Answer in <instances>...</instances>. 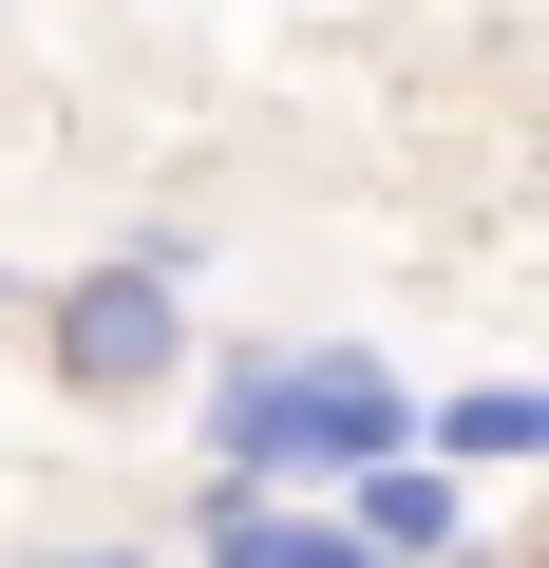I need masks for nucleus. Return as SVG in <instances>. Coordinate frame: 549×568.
I'll use <instances>...</instances> for the list:
<instances>
[{"label": "nucleus", "mask_w": 549, "mask_h": 568, "mask_svg": "<svg viewBox=\"0 0 549 568\" xmlns=\"http://www.w3.org/2000/svg\"><path fill=\"white\" fill-rule=\"evenodd\" d=\"M323 493H342V530H360L379 568H455V549H474V474H455V455H417V436H398V455H360V474H323Z\"/></svg>", "instance_id": "nucleus-3"}, {"label": "nucleus", "mask_w": 549, "mask_h": 568, "mask_svg": "<svg viewBox=\"0 0 549 568\" xmlns=\"http://www.w3.org/2000/svg\"><path fill=\"white\" fill-rule=\"evenodd\" d=\"M190 265H209V227H133L114 265H77L39 304V361L77 398H171L190 379Z\"/></svg>", "instance_id": "nucleus-2"}, {"label": "nucleus", "mask_w": 549, "mask_h": 568, "mask_svg": "<svg viewBox=\"0 0 549 568\" xmlns=\"http://www.w3.org/2000/svg\"><path fill=\"white\" fill-rule=\"evenodd\" d=\"M398 436H417V379L360 361V342H246V361H209V474L304 493V474H360Z\"/></svg>", "instance_id": "nucleus-1"}, {"label": "nucleus", "mask_w": 549, "mask_h": 568, "mask_svg": "<svg viewBox=\"0 0 549 568\" xmlns=\"http://www.w3.org/2000/svg\"><path fill=\"white\" fill-rule=\"evenodd\" d=\"M530 436H549V398H530V379H474V398H417V455H455V474H511Z\"/></svg>", "instance_id": "nucleus-5"}, {"label": "nucleus", "mask_w": 549, "mask_h": 568, "mask_svg": "<svg viewBox=\"0 0 549 568\" xmlns=\"http://www.w3.org/2000/svg\"><path fill=\"white\" fill-rule=\"evenodd\" d=\"M190 549L209 568H379L342 511H285V493H265V474H209V511H190Z\"/></svg>", "instance_id": "nucleus-4"}, {"label": "nucleus", "mask_w": 549, "mask_h": 568, "mask_svg": "<svg viewBox=\"0 0 549 568\" xmlns=\"http://www.w3.org/2000/svg\"><path fill=\"white\" fill-rule=\"evenodd\" d=\"M0 568H152L133 530H39V549H0Z\"/></svg>", "instance_id": "nucleus-6"}]
</instances>
